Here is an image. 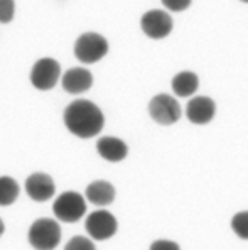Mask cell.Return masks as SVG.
Segmentation results:
<instances>
[{
    "instance_id": "cell-10",
    "label": "cell",
    "mask_w": 248,
    "mask_h": 250,
    "mask_svg": "<svg viewBox=\"0 0 248 250\" xmlns=\"http://www.w3.org/2000/svg\"><path fill=\"white\" fill-rule=\"evenodd\" d=\"M216 105L210 97H196L189 100L186 106V117L194 125H206L214 119Z\"/></svg>"
},
{
    "instance_id": "cell-17",
    "label": "cell",
    "mask_w": 248,
    "mask_h": 250,
    "mask_svg": "<svg viewBox=\"0 0 248 250\" xmlns=\"http://www.w3.org/2000/svg\"><path fill=\"white\" fill-rule=\"evenodd\" d=\"M64 250H96L93 242L86 237H73L66 244Z\"/></svg>"
},
{
    "instance_id": "cell-8",
    "label": "cell",
    "mask_w": 248,
    "mask_h": 250,
    "mask_svg": "<svg viewBox=\"0 0 248 250\" xmlns=\"http://www.w3.org/2000/svg\"><path fill=\"white\" fill-rule=\"evenodd\" d=\"M140 25L145 36L152 39H162L172 32L174 21L164 10H149L142 16Z\"/></svg>"
},
{
    "instance_id": "cell-7",
    "label": "cell",
    "mask_w": 248,
    "mask_h": 250,
    "mask_svg": "<svg viewBox=\"0 0 248 250\" xmlns=\"http://www.w3.org/2000/svg\"><path fill=\"white\" fill-rule=\"evenodd\" d=\"M116 218L107 209H96L86 218V231L95 240H107L116 233Z\"/></svg>"
},
{
    "instance_id": "cell-3",
    "label": "cell",
    "mask_w": 248,
    "mask_h": 250,
    "mask_svg": "<svg viewBox=\"0 0 248 250\" xmlns=\"http://www.w3.org/2000/svg\"><path fill=\"white\" fill-rule=\"evenodd\" d=\"M108 53V42L103 36L96 32H85L75 42V56L81 62L93 64Z\"/></svg>"
},
{
    "instance_id": "cell-13",
    "label": "cell",
    "mask_w": 248,
    "mask_h": 250,
    "mask_svg": "<svg viewBox=\"0 0 248 250\" xmlns=\"http://www.w3.org/2000/svg\"><path fill=\"white\" fill-rule=\"evenodd\" d=\"M86 200L96 207H108L115 200V188L108 181H93L86 188Z\"/></svg>"
},
{
    "instance_id": "cell-1",
    "label": "cell",
    "mask_w": 248,
    "mask_h": 250,
    "mask_svg": "<svg viewBox=\"0 0 248 250\" xmlns=\"http://www.w3.org/2000/svg\"><path fill=\"white\" fill-rule=\"evenodd\" d=\"M64 125L79 139L96 137L105 125L101 110L88 100H75L64 108Z\"/></svg>"
},
{
    "instance_id": "cell-20",
    "label": "cell",
    "mask_w": 248,
    "mask_h": 250,
    "mask_svg": "<svg viewBox=\"0 0 248 250\" xmlns=\"http://www.w3.org/2000/svg\"><path fill=\"white\" fill-rule=\"evenodd\" d=\"M149 250H181L179 245L176 242H171V240H155L154 244L151 245Z\"/></svg>"
},
{
    "instance_id": "cell-5",
    "label": "cell",
    "mask_w": 248,
    "mask_h": 250,
    "mask_svg": "<svg viewBox=\"0 0 248 250\" xmlns=\"http://www.w3.org/2000/svg\"><path fill=\"white\" fill-rule=\"evenodd\" d=\"M149 113L159 125H172L181 119V105L167 93L155 95L149 104Z\"/></svg>"
},
{
    "instance_id": "cell-6",
    "label": "cell",
    "mask_w": 248,
    "mask_h": 250,
    "mask_svg": "<svg viewBox=\"0 0 248 250\" xmlns=\"http://www.w3.org/2000/svg\"><path fill=\"white\" fill-rule=\"evenodd\" d=\"M61 78V66L53 58H42L32 66L31 71V83L38 90H51L56 86Z\"/></svg>"
},
{
    "instance_id": "cell-11",
    "label": "cell",
    "mask_w": 248,
    "mask_h": 250,
    "mask_svg": "<svg viewBox=\"0 0 248 250\" xmlns=\"http://www.w3.org/2000/svg\"><path fill=\"white\" fill-rule=\"evenodd\" d=\"M61 83H63L64 91H68L71 95H79L88 91L91 88V84H93V75L85 68H71L63 75Z\"/></svg>"
},
{
    "instance_id": "cell-15",
    "label": "cell",
    "mask_w": 248,
    "mask_h": 250,
    "mask_svg": "<svg viewBox=\"0 0 248 250\" xmlns=\"http://www.w3.org/2000/svg\"><path fill=\"white\" fill-rule=\"evenodd\" d=\"M19 198V185L10 176H0V207H10Z\"/></svg>"
},
{
    "instance_id": "cell-21",
    "label": "cell",
    "mask_w": 248,
    "mask_h": 250,
    "mask_svg": "<svg viewBox=\"0 0 248 250\" xmlns=\"http://www.w3.org/2000/svg\"><path fill=\"white\" fill-rule=\"evenodd\" d=\"M3 231H5V223H3L2 220H0V237L3 235Z\"/></svg>"
},
{
    "instance_id": "cell-16",
    "label": "cell",
    "mask_w": 248,
    "mask_h": 250,
    "mask_svg": "<svg viewBox=\"0 0 248 250\" xmlns=\"http://www.w3.org/2000/svg\"><path fill=\"white\" fill-rule=\"evenodd\" d=\"M231 229L243 240H248V211H240L231 218Z\"/></svg>"
},
{
    "instance_id": "cell-4",
    "label": "cell",
    "mask_w": 248,
    "mask_h": 250,
    "mask_svg": "<svg viewBox=\"0 0 248 250\" xmlns=\"http://www.w3.org/2000/svg\"><path fill=\"white\" fill-rule=\"evenodd\" d=\"M53 211L57 220L66 223H75L83 218L86 213V201L76 191H64L56 198L53 205Z\"/></svg>"
},
{
    "instance_id": "cell-2",
    "label": "cell",
    "mask_w": 248,
    "mask_h": 250,
    "mask_svg": "<svg viewBox=\"0 0 248 250\" xmlns=\"http://www.w3.org/2000/svg\"><path fill=\"white\" fill-rule=\"evenodd\" d=\"M27 238L36 250H54L61 242V227L56 220L39 218L31 225Z\"/></svg>"
},
{
    "instance_id": "cell-18",
    "label": "cell",
    "mask_w": 248,
    "mask_h": 250,
    "mask_svg": "<svg viewBox=\"0 0 248 250\" xmlns=\"http://www.w3.org/2000/svg\"><path fill=\"white\" fill-rule=\"evenodd\" d=\"M16 14V3L12 0H0V22L7 24L14 19Z\"/></svg>"
},
{
    "instance_id": "cell-12",
    "label": "cell",
    "mask_w": 248,
    "mask_h": 250,
    "mask_svg": "<svg viewBox=\"0 0 248 250\" xmlns=\"http://www.w3.org/2000/svg\"><path fill=\"white\" fill-rule=\"evenodd\" d=\"M96 152L103 157L105 161L110 163H120L127 157L129 154V147L125 142L118 137H101L96 142Z\"/></svg>"
},
{
    "instance_id": "cell-19",
    "label": "cell",
    "mask_w": 248,
    "mask_h": 250,
    "mask_svg": "<svg viewBox=\"0 0 248 250\" xmlns=\"http://www.w3.org/2000/svg\"><path fill=\"white\" fill-rule=\"evenodd\" d=\"M162 3L169 10H172V12H181V10H186L189 5H191L189 0H164Z\"/></svg>"
},
{
    "instance_id": "cell-9",
    "label": "cell",
    "mask_w": 248,
    "mask_h": 250,
    "mask_svg": "<svg viewBox=\"0 0 248 250\" xmlns=\"http://www.w3.org/2000/svg\"><path fill=\"white\" fill-rule=\"evenodd\" d=\"M54 191H56V185L53 178L46 172H34L25 179V193L34 201L42 203V201L51 200L54 196Z\"/></svg>"
},
{
    "instance_id": "cell-14",
    "label": "cell",
    "mask_w": 248,
    "mask_h": 250,
    "mask_svg": "<svg viewBox=\"0 0 248 250\" xmlns=\"http://www.w3.org/2000/svg\"><path fill=\"white\" fill-rule=\"evenodd\" d=\"M199 86V78L192 71H181L172 78V91L181 98L192 97Z\"/></svg>"
}]
</instances>
